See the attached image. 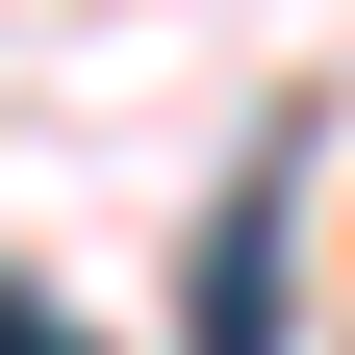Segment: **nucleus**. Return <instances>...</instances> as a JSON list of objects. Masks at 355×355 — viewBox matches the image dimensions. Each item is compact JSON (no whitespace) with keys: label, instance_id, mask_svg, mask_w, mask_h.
<instances>
[{"label":"nucleus","instance_id":"1","mask_svg":"<svg viewBox=\"0 0 355 355\" xmlns=\"http://www.w3.org/2000/svg\"><path fill=\"white\" fill-rule=\"evenodd\" d=\"M279 203H304V127L203 203V330H178V355H279Z\"/></svg>","mask_w":355,"mask_h":355},{"label":"nucleus","instance_id":"2","mask_svg":"<svg viewBox=\"0 0 355 355\" xmlns=\"http://www.w3.org/2000/svg\"><path fill=\"white\" fill-rule=\"evenodd\" d=\"M0 355H102V330H51V304H0Z\"/></svg>","mask_w":355,"mask_h":355}]
</instances>
